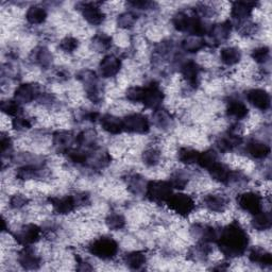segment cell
<instances>
[{
	"instance_id": "obj_1",
	"label": "cell",
	"mask_w": 272,
	"mask_h": 272,
	"mask_svg": "<svg viewBox=\"0 0 272 272\" xmlns=\"http://www.w3.org/2000/svg\"><path fill=\"white\" fill-rule=\"evenodd\" d=\"M216 243L225 256L237 257L246 252L249 245V236L240 222L233 221L221 230Z\"/></svg>"
},
{
	"instance_id": "obj_2",
	"label": "cell",
	"mask_w": 272,
	"mask_h": 272,
	"mask_svg": "<svg viewBox=\"0 0 272 272\" xmlns=\"http://www.w3.org/2000/svg\"><path fill=\"white\" fill-rule=\"evenodd\" d=\"M173 194L174 188L166 181H150L146 186V198L153 203H166Z\"/></svg>"
},
{
	"instance_id": "obj_3",
	"label": "cell",
	"mask_w": 272,
	"mask_h": 272,
	"mask_svg": "<svg viewBox=\"0 0 272 272\" xmlns=\"http://www.w3.org/2000/svg\"><path fill=\"white\" fill-rule=\"evenodd\" d=\"M88 251L101 259H111L118 252V244L111 237H100L88 246Z\"/></svg>"
},
{
	"instance_id": "obj_4",
	"label": "cell",
	"mask_w": 272,
	"mask_h": 272,
	"mask_svg": "<svg viewBox=\"0 0 272 272\" xmlns=\"http://www.w3.org/2000/svg\"><path fill=\"white\" fill-rule=\"evenodd\" d=\"M166 204L170 210L180 215L181 217H187L196 209V202L192 199V197L186 194H182V192L173 194Z\"/></svg>"
},
{
	"instance_id": "obj_5",
	"label": "cell",
	"mask_w": 272,
	"mask_h": 272,
	"mask_svg": "<svg viewBox=\"0 0 272 272\" xmlns=\"http://www.w3.org/2000/svg\"><path fill=\"white\" fill-rule=\"evenodd\" d=\"M164 98L165 95L158 83L152 81L144 87L143 104L146 108L152 109L153 111L160 109L164 101Z\"/></svg>"
},
{
	"instance_id": "obj_6",
	"label": "cell",
	"mask_w": 272,
	"mask_h": 272,
	"mask_svg": "<svg viewBox=\"0 0 272 272\" xmlns=\"http://www.w3.org/2000/svg\"><path fill=\"white\" fill-rule=\"evenodd\" d=\"M237 203L243 211L252 215L263 211V198L257 192H244V194L238 196Z\"/></svg>"
},
{
	"instance_id": "obj_7",
	"label": "cell",
	"mask_w": 272,
	"mask_h": 272,
	"mask_svg": "<svg viewBox=\"0 0 272 272\" xmlns=\"http://www.w3.org/2000/svg\"><path fill=\"white\" fill-rule=\"evenodd\" d=\"M124 131L134 134H147L150 131V121L143 114H131L123 119Z\"/></svg>"
},
{
	"instance_id": "obj_8",
	"label": "cell",
	"mask_w": 272,
	"mask_h": 272,
	"mask_svg": "<svg viewBox=\"0 0 272 272\" xmlns=\"http://www.w3.org/2000/svg\"><path fill=\"white\" fill-rule=\"evenodd\" d=\"M41 228L37 224L29 223L20 228L14 235L16 242L25 247H29L40 241Z\"/></svg>"
},
{
	"instance_id": "obj_9",
	"label": "cell",
	"mask_w": 272,
	"mask_h": 272,
	"mask_svg": "<svg viewBox=\"0 0 272 272\" xmlns=\"http://www.w3.org/2000/svg\"><path fill=\"white\" fill-rule=\"evenodd\" d=\"M79 10L83 16V18L93 26L101 25L106 19V14L100 7L95 3H82L79 4Z\"/></svg>"
},
{
	"instance_id": "obj_10",
	"label": "cell",
	"mask_w": 272,
	"mask_h": 272,
	"mask_svg": "<svg viewBox=\"0 0 272 272\" xmlns=\"http://www.w3.org/2000/svg\"><path fill=\"white\" fill-rule=\"evenodd\" d=\"M41 88L37 83H22L14 93V99L19 104H30V102L39 99L41 96Z\"/></svg>"
},
{
	"instance_id": "obj_11",
	"label": "cell",
	"mask_w": 272,
	"mask_h": 272,
	"mask_svg": "<svg viewBox=\"0 0 272 272\" xmlns=\"http://www.w3.org/2000/svg\"><path fill=\"white\" fill-rule=\"evenodd\" d=\"M246 97L249 104L260 111H266L270 108V95L264 89L253 88L248 90Z\"/></svg>"
},
{
	"instance_id": "obj_12",
	"label": "cell",
	"mask_w": 272,
	"mask_h": 272,
	"mask_svg": "<svg viewBox=\"0 0 272 272\" xmlns=\"http://www.w3.org/2000/svg\"><path fill=\"white\" fill-rule=\"evenodd\" d=\"M121 68V61L117 56L110 54L105 56L99 64V71L104 78L115 77Z\"/></svg>"
},
{
	"instance_id": "obj_13",
	"label": "cell",
	"mask_w": 272,
	"mask_h": 272,
	"mask_svg": "<svg viewBox=\"0 0 272 272\" xmlns=\"http://www.w3.org/2000/svg\"><path fill=\"white\" fill-rule=\"evenodd\" d=\"M49 202L56 214L67 215L74 212L77 208V203L74 196H65V197H52L49 198Z\"/></svg>"
},
{
	"instance_id": "obj_14",
	"label": "cell",
	"mask_w": 272,
	"mask_h": 272,
	"mask_svg": "<svg viewBox=\"0 0 272 272\" xmlns=\"http://www.w3.org/2000/svg\"><path fill=\"white\" fill-rule=\"evenodd\" d=\"M53 146L60 153H67L72 150V146L76 143V138L66 131H58L53 134Z\"/></svg>"
},
{
	"instance_id": "obj_15",
	"label": "cell",
	"mask_w": 272,
	"mask_h": 272,
	"mask_svg": "<svg viewBox=\"0 0 272 272\" xmlns=\"http://www.w3.org/2000/svg\"><path fill=\"white\" fill-rule=\"evenodd\" d=\"M208 172L210 173L211 177L217 181V182L228 184L235 179V173L231 172V170L226 167L224 164H221L219 162L215 163Z\"/></svg>"
},
{
	"instance_id": "obj_16",
	"label": "cell",
	"mask_w": 272,
	"mask_h": 272,
	"mask_svg": "<svg viewBox=\"0 0 272 272\" xmlns=\"http://www.w3.org/2000/svg\"><path fill=\"white\" fill-rule=\"evenodd\" d=\"M243 143L242 136L238 134L236 130L231 129L226 133L223 138L219 139L217 142V148L221 152H228L235 149L236 147L240 146Z\"/></svg>"
},
{
	"instance_id": "obj_17",
	"label": "cell",
	"mask_w": 272,
	"mask_h": 272,
	"mask_svg": "<svg viewBox=\"0 0 272 272\" xmlns=\"http://www.w3.org/2000/svg\"><path fill=\"white\" fill-rule=\"evenodd\" d=\"M19 265L27 270H36L41 266V257L30 247H25L18 256Z\"/></svg>"
},
{
	"instance_id": "obj_18",
	"label": "cell",
	"mask_w": 272,
	"mask_h": 272,
	"mask_svg": "<svg viewBox=\"0 0 272 272\" xmlns=\"http://www.w3.org/2000/svg\"><path fill=\"white\" fill-rule=\"evenodd\" d=\"M200 73H201L200 66L194 61H187L182 65V67H181V74H182L183 78L194 87H196L199 84Z\"/></svg>"
},
{
	"instance_id": "obj_19",
	"label": "cell",
	"mask_w": 272,
	"mask_h": 272,
	"mask_svg": "<svg viewBox=\"0 0 272 272\" xmlns=\"http://www.w3.org/2000/svg\"><path fill=\"white\" fill-rule=\"evenodd\" d=\"M102 129L109 134L118 135L124 131L123 120L114 115H105L100 118Z\"/></svg>"
},
{
	"instance_id": "obj_20",
	"label": "cell",
	"mask_w": 272,
	"mask_h": 272,
	"mask_svg": "<svg viewBox=\"0 0 272 272\" xmlns=\"http://www.w3.org/2000/svg\"><path fill=\"white\" fill-rule=\"evenodd\" d=\"M231 31H232L231 21L226 20V21L220 22V24L214 25L210 29L209 34H211V37H212V39L214 40L215 43L220 44V43L226 41L230 38Z\"/></svg>"
},
{
	"instance_id": "obj_21",
	"label": "cell",
	"mask_w": 272,
	"mask_h": 272,
	"mask_svg": "<svg viewBox=\"0 0 272 272\" xmlns=\"http://www.w3.org/2000/svg\"><path fill=\"white\" fill-rule=\"evenodd\" d=\"M204 207L209 211L214 213H222L228 207V200L222 195L217 194H211L204 197L203 199Z\"/></svg>"
},
{
	"instance_id": "obj_22",
	"label": "cell",
	"mask_w": 272,
	"mask_h": 272,
	"mask_svg": "<svg viewBox=\"0 0 272 272\" xmlns=\"http://www.w3.org/2000/svg\"><path fill=\"white\" fill-rule=\"evenodd\" d=\"M256 3L251 2H236L233 3L231 14L235 19L244 20L250 17L252 14L253 9L256 7Z\"/></svg>"
},
{
	"instance_id": "obj_23",
	"label": "cell",
	"mask_w": 272,
	"mask_h": 272,
	"mask_svg": "<svg viewBox=\"0 0 272 272\" xmlns=\"http://www.w3.org/2000/svg\"><path fill=\"white\" fill-rule=\"evenodd\" d=\"M247 153L255 160H263L270 154V147L265 143L253 141L247 145Z\"/></svg>"
},
{
	"instance_id": "obj_24",
	"label": "cell",
	"mask_w": 272,
	"mask_h": 272,
	"mask_svg": "<svg viewBox=\"0 0 272 272\" xmlns=\"http://www.w3.org/2000/svg\"><path fill=\"white\" fill-rule=\"evenodd\" d=\"M226 113H228L229 116L237 120H241L247 117L249 110L244 102L236 99H231L228 102V106H226Z\"/></svg>"
},
{
	"instance_id": "obj_25",
	"label": "cell",
	"mask_w": 272,
	"mask_h": 272,
	"mask_svg": "<svg viewBox=\"0 0 272 272\" xmlns=\"http://www.w3.org/2000/svg\"><path fill=\"white\" fill-rule=\"evenodd\" d=\"M26 18L31 25H41L47 18V11L40 6H32L28 9Z\"/></svg>"
},
{
	"instance_id": "obj_26",
	"label": "cell",
	"mask_w": 272,
	"mask_h": 272,
	"mask_svg": "<svg viewBox=\"0 0 272 272\" xmlns=\"http://www.w3.org/2000/svg\"><path fill=\"white\" fill-rule=\"evenodd\" d=\"M220 60L224 65L233 66L242 60V51L236 47H226L220 51Z\"/></svg>"
},
{
	"instance_id": "obj_27",
	"label": "cell",
	"mask_w": 272,
	"mask_h": 272,
	"mask_svg": "<svg viewBox=\"0 0 272 272\" xmlns=\"http://www.w3.org/2000/svg\"><path fill=\"white\" fill-rule=\"evenodd\" d=\"M252 219V226L257 231H265L271 228L272 224V218L271 214L268 212H259L255 215H253Z\"/></svg>"
},
{
	"instance_id": "obj_28",
	"label": "cell",
	"mask_w": 272,
	"mask_h": 272,
	"mask_svg": "<svg viewBox=\"0 0 272 272\" xmlns=\"http://www.w3.org/2000/svg\"><path fill=\"white\" fill-rule=\"evenodd\" d=\"M146 254L143 251L130 252L124 257L127 266L133 270H139L146 264Z\"/></svg>"
},
{
	"instance_id": "obj_29",
	"label": "cell",
	"mask_w": 272,
	"mask_h": 272,
	"mask_svg": "<svg viewBox=\"0 0 272 272\" xmlns=\"http://www.w3.org/2000/svg\"><path fill=\"white\" fill-rule=\"evenodd\" d=\"M112 38L106 33H97L92 40V46L97 52H106L112 47Z\"/></svg>"
},
{
	"instance_id": "obj_30",
	"label": "cell",
	"mask_w": 272,
	"mask_h": 272,
	"mask_svg": "<svg viewBox=\"0 0 272 272\" xmlns=\"http://www.w3.org/2000/svg\"><path fill=\"white\" fill-rule=\"evenodd\" d=\"M33 60L41 67H49L52 63V54L46 47H39L32 53Z\"/></svg>"
},
{
	"instance_id": "obj_31",
	"label": "cell",
	"mask_w": 272,
	"mask_h": 272,
	"mask_svg": "<svg viewBox=\"0 0 272 272\" xmlns=\"http://www.w3.org/2000/svg\"><path fill=\"white\" fill-rule=\"evenodd\" d=\"M153 123L157 128L167 129L172 126V123H173L172 115H170L166 110H163L161 108L157 109V110H154Z\"/></svg>"
},
{
	"instance_id": "obj_32",
	"label": "cell",
	"mask_w": 272,
	"mask_h": 272,
	"mask_svg": "<svg viewBox=\"0 0 272 272\" xmlns=\"http://www.w3.org/2000/svg\"><path fill=\"white\" fill-rule=\"evenodd\" d=\"M249 259L252 263L259 264L263 266H271L272 265V256L269 252L263 250V249H252L250 254H249Z\"/></svg>"
},
{
	"instance_id": "obj_33",
	"label": "cell",
	"mask_w": 272,
	"mask_h": 272,
	"mask_svg": "<svg viewBox=\"0 0 272 272\" xmlns=\"http://www.w3.org/2000/svg\"><path fill=\"white\" fill-rule=\"evenodd\" d=\"M207 46V42L201 38L189 37L182 42V48L188 53H196Z\"/></svg>"
},
{
	"instance_id": "obj_34",
	"label": "cell",
	"mask_w": 272,
	"mask_h": 272,
	"mask_svg": "<svg viewBox=\"0 0 272 272\" xmlns=\"http://www.w3.org/2000/svg\"><path fill=\"white\" fill-rule=\"evenodd\" d=\"M218 162V156L216 151L214 150H207L202 153H199L197 164L203 168L209 170L215 163Z\"/></svg>"
},
{
	"instance_id": "obj_35",
	"label": "cell",
	"mask_w": 272,
	"mask_h": 272,
	"mask_svg": "<svg viewBox=\"0 0 272 272\" xmlns=\"http://www.w3.org/2000/svg\"><path fill=\"white\" fill-rule=\"evenodd\" d=\"M0 109H2L3 113H5V114H7L8 116H12V117L20 116L21 111H22L20 104L15 99L3 101L2 105H0Z\"/></svg>"
},
{
	"instance_id": "obj_36",
	"label": "cell",
	"mask_w": 272,
	"mask_h": 272,
	"mask_svg": "<svg viewBox=\"0 0 272 272\" xmlns=\"http://www.w3.org/2000/svg\"><path fill=\"white\" fill-rule=\"evenodd\" d=\"M199 153L200 152L191 148H181L178 153V157L180 162L190 165V164L197 163Z\"/></svg>"
},
{
	"instance_id": "obj_37",
	"label": "cell",
	"mask_w": 272,
	"mask_h": 272,
	"mask_svg": "<svg viewBox=\"0 0 272 272\" xmlns=\"http://www.w3.org/2000/svg\"><path fill=\"white\" fill-rule=\"evenodd\" d=\"M107 226L112 231H119L126 225V219L120 214H112L106 219Z\"/></svg>"
},
{
	"instance_id": "obj_38",
	"label": "cell",
	"mask_w": 272,
	"mask_h": 272,
	"mask_svg": "<svg viewBox=\"0 0 272 272\" xmlns=\"http://www.w3.org/2000/svg\"><path fill=\"white\" fill-rule=\"evenodd\" d=\"M39 172H40L39 168L36 166H32V165L22 166L16 172V178L22 181L34 179L39 176Z\"/></svg>"
},
{
	"instance_id": "obj_39",
	"label": "cell",
	"mask_w": 272,
	"mask_h": 272,
	"mask_svg": "<svg viewBox=\"0 0 272 272\" xmlns=\"http://www.w3.org/2000/svg\"><path fill=\"white\" fill-rule=\"evenodd\" d=\"M190 20V16L187 15L184 12H179L177 13L174 18H173V24L174 27L180 31V32H186L188 28V24Z\"/></svg>"
},
{
	"instance_id": "obj_40",
	"label": "cell",
	"mask_w": 272,
	"mask_h": 272,
	"mask_svg": "<svg viewBox=\"0 0 272 272\" xmlns=\"http://www.w3.org/2000/svg\"><path fill=\"white\" fill-rule=\"evenodd\" d=\"M143 161L145 165L153 167L156 166L161 161V152L156 149H148L143 153Z\"/></svg>"
},
{
	"instance_id": "obj_41",
	"label": "cell",
	"mask_w": 272,
	"mask_h": 272,
	"mask_svg": "<svg viewBox=\"0 0 272 272\" xmlns=\"http://www.w3.org/2000/svg\"><path fill=\"white\" fill-rule=\"evenodd\" d=\"M136 20H138V16H136L134 13L124 12L118 16L117 25L119 28H122V29H130L135 25Z\"/></svg>"
},
{
	"instance_id": "obj_42",
	"label": "cell",
	"mask_w": 272,
	"mask_h": 272,
	"mask_svg": "<svg viewBox=\"0 0 272 272\" xmlns=\"http://www.w3.org/2000/svg\"><path fill=\"white\" fill-rule=\"evenodd\" d=\"M68 158L75 163V164H85L86 162H88L89 155L82 150L79 149H72L71 151H68Z\"/></svg>"
},
{
	"instance_id": "obj_43",
	"label": "cell",
	"mask_w": 272,
	"mask_h": 272,
	"mask_svg": "<svg viewBox=\"0 0 272 272\" xmlns=\"http://www.w3.org/2000/svg\"><path fill=\"white\" fill-rule=\"evenodd\" d=\"M126 98L131 101L135 102V104H139V102H143L144 98V87L141 86H133L130 87L127 93H126Z\"/></svg>"
},
{
	"instance_id": "obj_44",
	"label": "cell",
	"mask_w": 272,
	"mask_h": 272,
	"mask_svg": "<svg viewBox=\"0 0 272 272\" xmlns=\"http://www.w3.org/2000/svg\"><path fill=\"white\" fill-rule=\"evenodd\" d=\"M269 54H270V49L266 46H263V47H258V48L254 49L251 53V56L255 62H257L259 64H263V63H266L268 61Z\"/></svg>"
},
{
	"instance_id": "obj_45",
	"label": "cell",
	"mask_w": 272,
	"mask_h": 272,
	"mask_svg": "<svg viewBox=\"0 0 272 272\" xmlns=\"http://www.w3.org/2000/svg\"><path fill=\"white\" fill-rule=\"evenodd\" d=\"M79 46V42L73 37H66L60 43V49L67 53H73Z\"/></svg>"
},
{
	"instance_id": "obj_46",
	"label": "cell",
	"mask_w": 272,
	"mask_h": 272,
	"mask_svg": "<svg viewBox=\"0 0 272 272\" xmlns=\"http://www.w3.org/2000/svg\"><path fill=\"white\" fill-rule=\"evenodd\" d=\"M12 126L14 130L22 132V131H28L29 129H31L32 124L28 118H25L22 116H17V117H14L12 121Z\"/></svg>"
},
{
	"instance_id": "obj_47",
	"label": "cell",
	"mask_w": 272,
	"mask_h": 272,
	"mask_svg": "<svg viewBox=\"0 0 272 272\" xmlns=\"http://www.w3.org/2000/svg\"><path fill=\"white\" fill-rule=\"evenodd\" d=\"M169 183L172 184L174 189H183L188 183V179L182 174H176L170 179Z\"/></svg>"
},
{
	"instance_id": "obj_48",
	"label": "cell",
	"mask_w": 272,
	"mask_h": 272,
	"mask_svg": "<svg viewBox=\"0 0 272 272\" xmlns=\"http://www.w3.org/2000/svg\"><path fill=\"white\" fill-rule=\"evenodd\" d=\"M28 198L24 195H20V194H17V195H14L12 198L10 199V207L14 209V210H20L24 208L25 206H27L28 203Z\"/></svg>"
},
{
	"instance_id": "obj_49",
	"label": "cell",
	"mask_w": 272,
	"mask_h": 272,
	"mask_svg": "<svg viewBox=\"0 0 272 272\" xmlns=\"http://www.w3.org/2000/svg\"><path fill=\"white\" fill-rule=\"evenodd\" d=\"M111 160H112V157L110 156V154L108 152H104L95 158V161L93 163V167L105 168L111 163Z\"/></svg>"
},
{
	"instance_id": "obj_50",
	"label": "cell",
	"mask_w": 272,
	"mask_h": 272,
	"mask_svg": "<svg viewBox=\"0 0 272 272\" xmlns=\"http://www.w3.org/2000/svg\"><path fill=\"white\" fill-rule=\"evenodd\" d=\"M142 179L139 176H133L129 181V187L133 192H140L142 189Z\"/></svg>"
},
{
	"instance_id": "obj_51",
	"label": "cell",
	"mask_w": 272,
	"mask_h": 272,
	"mask_svg": "<svg viewBox=\"0 0 272 272\" xmlns=\"http://www.w3.org/2000/svg\"><path fill=\"white\" fill-rule=\"evenodd\" d=\"M129 5L131 7H133L134 9H139V10H149L154 6L153 3L144 2V0H136V2H130Z\"/></svg>"
},
{
	"instance_id": "obj_52",
	"label": "cell",
	"mask_w": 272,
	"mask_h": 272,
	"mask_svg": "<svg viewBox=\"0 0 272 272\" xmlns=\"http://www.w3.org/2000/svg\"><path fill=\"white\" fill-rule=\"evenodd\" d=\"M0 145H2V151L5 154L6 151L11 149V147H12V141H11V139L9 138V136L3 135L2 136V141H0Z\"/></svg>"
},
{
	"instance_id": "obj_53",
	"label": "cell",
	"mask_w": 272,
	"mask_h": 272,
	"mask_svg": "<svg viewBox=\"0 0 272 272\" xmlns=\"http://www.w3.org/2000/svg\"><path fill=\"white\" fill-rule=\"evenodd\" d=\"M78 258V267H77V270H80V271H88V270H92L93 268L89 266L88 263H86L85 260H83L82 258H80L79 256H77Z\"/></svg>"
}]
</instances>
